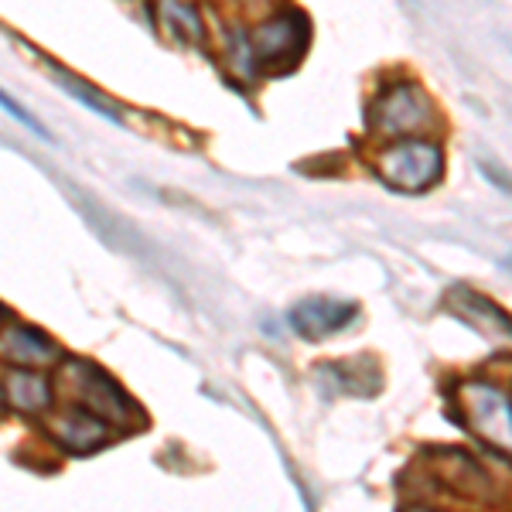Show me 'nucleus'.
Wrapping results in <instances>:
<instances>
[{
  "label": "nucleus",
  "mask_w": 512,
  "mask_h": 512,
  "mask_svg": "<svg viewBox=\"0 0 512 512\" xmlns=\"http://www.w3.org/2000/svg\"><path fill=\"white\" fill-rule=\"evenodd\" d=\"M62 383L72 396V407L86 410L106 427L113 424H144V410L134 403L123 386L103 366L86 359H69L62 366Z\"/></svg>",
  "instance_id": "obj_1"
},
{
  "label": "nucleus",
  "mask_w": 512,
  "mask_h": 512,
  "mask_svg": "<svg viewBox=\"0 0 512 512\" xmlns=\"http://www.w3.org/2000/svg\"><path fill=\"white\" fill-rule=\"evenodd\" d=\"M311 45V21L304 11L287 7V11L270 14L260 21L250 35V59L256 72H291L304 59Z\"/></svg>",
  "instance_id": "obj_2"
},
{
  "label": "nucleus",
  "mask_w": 512,
  "mask_h": 512,
  "mask_svg": "<svg viewBox=\"0 0 512 512\" xmlns=\"http://www.w3.org/2000/svg\"><path fill=\"white\" fill-rule=\"evenodd\" d=\"M444 175V151L434 140H396L379 158V178L400 195H420L434 188Z\"/></svg>",
  "instance_id": "obj_3"
},
{
  "label": "nucleus",
  "mask_w": 512,
  "mask_h": 512,
  "mask_svg": "<svg viewBox=\"0 0 512 512\" xmlns=\"http://www.w3.org/2000/svg\"><path fill=\"white\" fill-rule=\"evenodd\" d=\"M434 123V103L417 82H400L386 89L383 96L369 106V130L379 137H403L427 130Z\"/></svg>",
  "instance_id": "obj_4"
},
{
  "label": "nucleus",
  "mask_w": 512,
  "mask_h": 512,
  "mask_svg": "<svg viewBox=\"0 0 512 512\" xmlns=\"http://www.w3.org/2000/svg\"><path fill=\"white\" fill-rule=\"evenodd\" d=\"M458 410L465 414L461 424L475 437H482L492 448H509L512 441V417H509V396L495 383H465L458 396Z\"/></svg>",
  "instance_id": "obj_5"
},
{
  "label": "nucleus",
  "mask_w": 512,
  "mask_h": 512,
  "mask_svg": "<svg viewBox=\"0 0 512 512\" xmlns=\"http://www.w3.org/2000/svg\"><path fill=\"white\" fill-rule=\"evenodd\" d=\"M315 383L335 396H376L383 390V373H379L373 355H352V359H335L318 366Z\"/></svg>",
  "instance_id": "obj_6"
},
{
  "label": "nucleus",
  "mask_w": 512,
  "mask_h": 512,
  "mask_svg": "<svg viewBox=\"0 0 512 512\" xmlns=\"http://www.w3.org/2000/svg\"><path fill=\"white\" fill-rule=\"evenodd\" d=\"M359 318V308L352 301H335V297H308V301L291 308V328L308 342H321L328 335H338Z\"/></svg>",
  "instance_id": "obj_7"
},
{
  "label": "nucleus",
  "mask_w": 512,
  "mask_h": 512,
  "mask_svg": "<svg viewBox=\"0 0 512 512\" xmlns=\"http://www.w3.org/2000/svg\"><path fill=\"white\" fill-rule=\"evenodd\" d=\"M0 355H4L7 362H14L18 369H35V366H52V362H59L62 349L41 332V328L14 325V328H4V335H0Z\"/></svg>",
  "instance_id": "obj_8"
},
{
  "label": "nucleus",
  "mask_w": 512,
  "mask_h": 512,
  "mask_svg": "<svg viewBox=\"0 0 512 512\" xmlns=\"http://www.w3.org/2000/svg\"><path fill=\"white\" fill-rule=\"evenodd\" d=\"M52 434L69 454H89V451H99L110 444L113 427H106L103 420H96L93 414H86V410L69 407L59 420H55Z\"/></svg>",
  "instance_id": "obj_9"
},
{
  "label": "nucleus",
  "mask_w": 512,
  "mask_h": 512,
  "mask_svg": "<svg viewBox=\"0 0 512 512\" xmlns=\"http://www.w3.org/2000/svg\"><path fill=\"white\" fill-rule=\"evenodd\" d=\"M0 390H4V403H11L21 414H45L52 407V383L35 369H11Z\"/></svg>",
  "instance_id": "obj_10"
},
{
  "label": "nucleus",
  "mask_w": 512,
  "mask_h": 512,
  "mask_svg": "<svg viewBox=\"0 0 512 512\" xmlns=\"http://www.w3.org/2000/svg\"><path fill=\"white\" fill-rule=\"evenodd\" d=\"M48 69H52L55 82H59V86L65 89V93H69V96H76L82 106H89V110L99 113V117H103V120H110V123H120V120H123L117 106H113L106 96H99L96 89L89 86V82L76 79V76H72V72H65V69H55V65H48Z\"/></svg>",
  "instance_id": "obj_11"
},
{
  "label": "nucleus",
  "mask_w": 512,
  "mask_h": 512,
  "mask_svg": "<svg viewBox=\"0 0 512 512\" xmlns=\"http://www.w3.org/2000/svg\"><path fill=\"white\" fill-rule=\"evenodd\" d=\"M161 11H164V18H168V24H175V28H181L178 35H188L192 41H202V18H198L195 7H185V4H164Z\"/></svg>",
  "instance_id": "obj_12"
},
{
  "label": "nucleus",
  "mask_w": 512,
  "mask_h": 512,
  "mask_svg": "<svg viewBox=\"0 0 512 512\" xmlns=\"http://www.w3.org/2000/svg\"><path fill=\"white\" fill-rule=\"evenodd\" d=\"M0 110H4L7 117H14V120H18L21 127H28L31 134H38L41 140H52V134H48V130L41 127V123H38L35 117H28V110H24V106L18 103V99H11L7 93H0Z\"/></svg>",
  "instance_id": "obj_13"
},
{
  "label": "nucleus",
  "mask_w": 512,
  "mask_h": 512,
  "mask_svg": "<svg viewBox=\"0 0 512 512\" xmlns=\"http://www.w3.org/2000/svg\"><path fill=\"white\" fill-rule=\"evenodd\" d=\"M0 321H7V308H4V304H0Z\"/></svg>",
  "instance_id": "obj_14"
},
{
  "label": "nucleus",
  "mask_w": 512,
  "mask_h": 512,
  "mask_svg": "<svg viewBox=\"0 0 512 512\" xmlns=\"http://www.w3.org/2000/svg\"><path fill=\"white\" fill-rule=\"evenodd\" d=\"M0 414H4V390H0Z\"/></svg>",
  "instance_id": "obj_15"
},
{
  "label": "nucleus",
  "mask_w": 512,
  "mask_h": 512,
  "mask_svg": "<svg viewBox=\"0 0 512 512\" xmlns=\"http://www.w3.org/2000/svg\"><path fill=\"white\" fill-rule=\"evenodd\" d=\"M414 512H441V509H414Z\"/></svg>",
  "instance_id": "obj_16"
}]
</instances>
